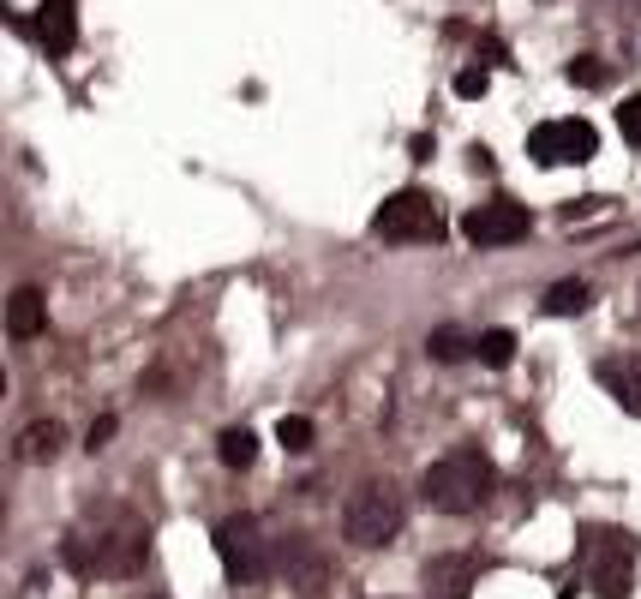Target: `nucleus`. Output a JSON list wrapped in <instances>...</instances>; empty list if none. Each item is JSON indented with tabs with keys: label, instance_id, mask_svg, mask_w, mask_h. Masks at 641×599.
<instances>
[{
	"label": "nucleus",
	"instance_id": "nucleus-12",
	"mask_svg": "<svg viewBox=\"0 0 641 599\" xmlns=\"http://www.w3.org/2000/svg\"><path fill=\"white\" fill-rule=\"evenodd\" d=\"M600 384H606V396H612L624 414H636V420H641V354L600 360Z\"/></svg>",
	"mask_w": 641,
	"mask_h": 599
},
{
	"label": "nucleus",
	"instance_id": "nucleus-15",
	"mask_svg": "<svg viewBox=\"0 0 641 599\" xmlns=\"http://www.w3.org/2000/svg\"><path fill=\"white\" fill-rule=\"evenodd\" d=\"M588 300H594V288H588V282H552L540 306H546V318H582V312H588Z\"/></svg>",
	"mask_w": 641,
	"mask_h": 599
},
{
	"label": "nucleus",
	"instance_id": "nucleus-17",
	"mask_svg": "<svg viewBox=\"0 0 641 599\" xmlns=\"http://www.w3.org/2000/svg\"><path fill=\"white\" fill-rule=\"evenodd\" d=\"M216 456H222V468H234V474H240V468H252V462H258V438H252L246 426H228V432L216 438Z\"/></svg>",
	"mask_w": 641,
	"mask_h": 599
},
{
	"label": "nucleus",
	"instance_id": "nucleus-6",
	"mask_svg": "<svg viewBox=\"0 0 641 599\" xmlns=\"http://www.w3.org/2000/svg\"><path fill=\"white\" fill-rule=\"evenodd\" d=\"M528 234H534V216H528V204H516V198H486V204H474V210L462 216V240L480 246V252L516 246V240H528Z\"/></svg>",
	"mask_w": 641,
	"mask_h": 599
},
{
	"label": "nucleus",
	"instance_id": "nucleus-19",
	"mask_svg": "<svg viewBox=\"0 0 641 599\" xmlns=\"http://www.w3.org/2000/svg\"><path fill=\"white\" fill-rule=\"evenodd\" d=\"M276 444L294 450V456H306V450L318 444V426H312L306 414H282V420H276Z\"/></svg>",
	"mask_w": 641,
	"mask_h": 599
},
{
	"label": "nucleus",
	"instance_id": "nucleus-16",
	"mask_svg": "<svg viewBox=\"0 0 641 599\" xmlns=\"http://www.w3.org/2000/svg\"><path fill=\"white\" fill-rule=\"evenodd\" d=\"M426 354H432L438 366H456V360H468V354H474V336H468V330H456V324H438V330L426 336Z\"/></svg>",
	"mask_w": 641,
	"mask_h": 599
},
{
	"label": "nucleus",
	"instance_id": "nucleus-8",
	"mask_svg": "<svg viewBox=\"0 0 641 599\" xmlns=\"http://www.w3.org/2000/svg\"><path fill=\"white\" fill-rule=\"evenodd\" d=\"M276 570L288 576V588L300 599H324V588H330V552L312 540V534H288V540H276Z\"/></svg>",
	"mask_w": 641,
	"mask_h": 599
},
{
	"label": "nucleus",
	"instance_id": "nucleus-1",
	"mask_svg": "<svg viewBox=\"0 0 641 599\" xmlns=\"http://www.w3.org/2000/svg\"><path fill=\"white\" fill-rule=\"evenodd\" d=\"M492 492H498V468L480 450H450V456L426 462V474H420V504L438 516H474Z\"/></svg>",
	"mask_w": 641,
	"mask_h": 599
},
{
	"label": "nucleus",
	"instance_id": "nucleus-18",
	"mask_svg": "<svg viewBox=\"0 0 641 599\" xmlns=\"http://www.w3.org/2000/svg\"><path fill=\"white\" fill-rule=\"evenodd\" d=\"M474 360L480 366H510L516 360V336L510 330H480L474 336Z\"/></svg>",
	"mask_w": 641,
	"mask_h": 599
},
{
	"label": "nucleus",
	"instance_id": "nucleus-4",
	"mask_svg": "<svg viewBox=\"0 0 641 599\" xmlns=\"http://www.w3.org/2000/svg\"><path fill=\"white\" fill-rule=\"evenodd\" d=\"M372 234H378V240H390V246H432V240L444 234V210H438V198H432V192L402 186V192H390V198L378 204Z\"/></svg>",
	"mask_w": 641,
	"mask_h": 599
},
{
	"label": "nucleus",
	"instance_id": "nucleus-20",
	"mask_svg": "<svg viewBox=\"0 0 641 599\" xmlns=\"http://www.w3.org/2000/svg\"><path fill=\"white\" fill-rule=\"evenodd\" d=\"M564 78H570V84H582V90H606V84H612V66H606V60H594V54H576V60L564 66Z\"/></svg>",
	"mask_w": 641,
	"mask_h": 599
},
{
	"label": "nucleus",
	"instance_id": "nucleus-21",
	"mask_svg": "<svg viewBox=\"0 0 641 599\" xmlns=\"http://www.w3.org/2000/svg\"><path fill=\"white\" fill-rule=\"evenodd\" d=\"M618 132H624L630 144H641V96H624V108H618Z\"/></svg>",
	"mask_w": 641,
	"mask_h": 599
},
{
	"label": "nucleus",
	"instance_id": "nucleus-11",
	"mask_svg": "<svg viewBox=\"0 0 641 599\" xmlns=\"http://www.w3.org/2000/svg\"><path fill=\"white\" fill-rule=\"evenodd\" d=\"M48 330V300H42V288H12V300H6V336L12 342H36Z\"/></svg>",
	"mask_w": 641,
	"mask_h": 599
},
{
	"label": "nucleus",
	"instance_id": "nucleus-22",
	"mask_svg": "<svg viewBox=\"0 0 641 599\" xmlns=\"http://www.w3.org/2000/svg\"><path fill=\"white\" fill-rule=\"evenodd\" d=\"M486 84H492V78H486V66L456 72V96H468V102H474V96H486Z\"/></svg>",
	"mask_w": 641,
	"mask_h": 599
},
{
	"label": "nucleus",
	"instance_id": "nucleus-9",
	"mask_svg": "<svg viewBox=\"0 0 641 599\" xmlns=\"http://www.w3.org/2000/svg\"><path fill=\"white\" fill-rule=\"evenodd\" d=\"M96 552H102V576H138L150 558V528L126 522L114 534H96Z\"/></svg>",
	"mask_w": 641,
	"mask_h": 599
},
{
	"label": "nucleus",
	"instance_id": "nucleus-13",
	"mask_svg": "<svg viewBox=\"0 0 641 599\" xmlns=\"http://www.w3.org/2000/svg\"><path fill=\"white\" fill-rule=\"evenodd\" d=\"M36 36H42L48 54H66V48L78 42V12H72V0H42V6H36Z\"/></svg>",
	"mask_w": 641,
	"mask_h": 599
},
{
	"label": "nucleus",
	"instance_id": "nucleus-5",
	"mask_svg": "<svg viewBox=\"0 0 641 599\" xmlns=\"http://www.w3.org/2000/svg\"><path fill=\"white\" fill-rule=\"evenodd\" d=\"M210 540H216V558H222L228 582H264L276 570V546L264 540L258 516H222Z\"/></svg>",
	"mask_w": 641,
	"mask_h": 599
},
{
	"label": "nucleus",
	"instance_id": "nucleus-2",
	"mask_svg": "<svg viewBox=\"0 0 641 599\" xmlns=\"http://www.w3.org/2000/svg\"><path fill=\"white\" fill-rule=\"evenodd\" d=\"M402 522H408V504H402V492H396L390 480H366V486L342 504V540H348L354 552L390 546V540L402 534Z\"/></svg>",
	"mask_w": 641,
	"mask_h": 599
},
{
	"label": "nucleus",
	"instance_id": "nucleus-23",
	"mask_svg": "<svg viewBox=\"0 0 641 599\" xmlns=\"http://www.w3.org/2000/svg\"><path fill=\"white\" fill-rule=\"evenodd\" d=\"M114 432H120V420H114V414H102V420H90V432H84V450L96 456V450H102V444H108Z\"/></svg>",
	"mask_w": 641,
	"mask_h": 599
},
{
	"label": "nucleus",
	"instance_id": "nucleus-14",
	"mask_svg": "<svg viewBox=\"0 0 641 599\" xmlns=\"http://www.w3.org/2000/svg\"><path fill=\"white\" fill-rule=\"evenodd\" d=\"M60 438H66L60 420H30V426L18 432V450H12V456H18V462H54V456H60Z\"/></svg>",
	"mask_w": 641,
	"mask_h": 599
},
{
	"label": "nucleus",
	"instance_id": "nucleus-3",
	"mask_svg": "<svg viewBox=\"0 0 641 599\" xmlns=\"http://www.w3.org/2000/svg\"><path fill=\"white\" fill-rule=\"evenodd\" d=\"M582 576L600 599H630L636 588V540L618 528H588L582 534Z\"/></svg>",
	"mask_w": 641,
	"mask_h": 599
},
{
	"label": "nucleus",
	"instance_id": "nucleus-24",
	"mask_svg": "<svg viewBox=\"0 0 641 599\" xmlns=\"http://www.w3.org/2000/svg\"><path fill=\"white\" fill-rule=\"evenodd\" d=\"M468 162H474V174H492V150H486V144H474Z\"/></svg>",
	"mask_w": 641,
	"mask_h": 599
},
{
	"label": "nucleus",
	"instance_id": "nucleus-10",
	"mask_svg": "<svg viewBox=\"0 0 641 599\" xmlns=\"http://www.w3.org/2000/svg\"><path fill=\"white\" fill-rule=\"evenodd\" d=\"M420 576L438 599H468V588L480 582V558L474 552H438V558H426Z\"/></svg>",
	"mask_w": 641,
	"mask_h": 599
},
{
	"label": "nucleus",
	"instance_id": "nucleus-7",
	"mask_svg": "<svg viewBox=\"0 0 641 599\" xmlns=\"http://www.w3.org/2000/svg\"><path fill=\"white\" fill-rule=\"evenodd\" d=\"M600 150V132L588 120H540L528 132V156L540 168H564V162H588Z\"/></svg>",
	"mask_w": 641,
	"mask_h": 599
}]
</instances>
